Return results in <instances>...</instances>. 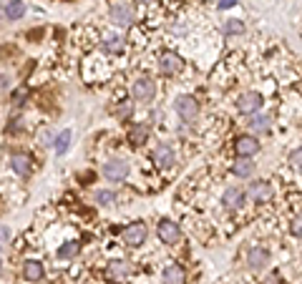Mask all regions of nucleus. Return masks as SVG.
I'll list each match as a JSON object with an SVG mask.
<instances>
[{
	"label": "nucleus",
	"instance_id": "20",
	"mask_svg": "<svg viewBox=\"0 0 302 284\" xmlns=\"http://www.w3.org/2000/svg\"><path fill=\"white\" fill-rule=\"evenodd\" d=\"M25 15V3H20V0H10V3H5V18L8 20H18Z\"/></svg>",
	"mask_w": 302,
	"mask_h": 284
},
{
	"label": "nucleus",
	"instance_id": "23",
	"mask_svg": "<svg viewBox=\"0 0 302 284\" xmlns=\"http://www.w3.org/2000/svg\"><path fill=\"white\" fill-rule=\"evenodd\" d=\"M101 45H103V50L116 53V50H121V35H116V33H106L103 40H101Z\"/></svg>",
	"mask_w": 302,
	"mask_h": 284
},
{
	"label": "nucleus",
	"instance_id": "14",
	"mask_svg": "<svg viewBox=\"0 0 302 284\" xmlns=\"http://www.w3.org/2000/svg\"><path fill=\"white\" fill-rule=\"evenodd\" d=\"M247 262H250V267H252V269H265V267L270 264V252H267V249H262V247H255V249H250Z\"/></svg>",
	"mask_w": 302,
	"mask_h": 284
},
{
	"label": "nucleus",
	"instance_id": "9",
	"mask_svg": "<svg viewBox=\"0 0 302 284\" xmlns=\"http://www.w3.org/2000/svg\"><path fill=\"white\" fill-rule=\"evenodd\" d=\"M260 106H262V96H260L257 91H247V93H242V96H239V101H237V108H239L242 113H257V111H260Z\"/></svg>",
	"mask_w": 302,
	"mask_h": 284
},
{
	"label": "nucleus",
	"instance_id": "18",
	"mask_svg": "<svg viewBox=\"0 0 302 284\" xmlns=\"http://www.w3.org/2000/svg\"><path fill=\"white\" fill-rule=\"evenodd\" d=\"M146 138H149V126L146 123H134L131 131H129V141L134 146H141V144H146Z\"/></svg>",
	"mask_w": 302,
	"mask_h": 284
},
{
	"label": "nucleus",
	"instance_id": "12",
	"mask_svg": "<svg viewBox=\"0 0 302 284\" xmlns=\"http://www.w3.org/2000/svg\"><path fill=\"white\" fill-rule=\"evenodd\" d=\"M159 68H161V73H166V76L179 73V70H181V58L176 53H164L161 60H159Z\"/></svg>",
	"mask_w": 302,
	"mask_h": 284
},
{
	"label": "nucleus",
	"instance_id": "28",
	"mask_svg": "<svg viewBox=\"0 0 302 284\" xmlns=\"http://www.w3.org/2000/svg\"><path fill=\"white\" fill-rule=\"evenodd\" d=\"M237 5V0H219V8H232Z\"/></svg>",
	"mask_w": 302,
	"mask_h": 284
},
{
	"label": "nucleus",
	"instance_id": "15",
	"mask_svg": "<svg viewBox=\"0 0 302 284\" xmlns=\"http://www.w3.org/2000/svg\"><path fill=\"white\" fill-rule=\"evenodd\" d=\"M151 156H154V161H156L161 169H169V166L174 164V151H171V146H166V144L156 146Z\"/></svg>",
	"mask_w": 302,
	"mask_h": 284
},
{
	"label": "nucleus",
	"instance_id": "26",
	"mask_svg": "<svg viewBox=\"0 0 302 284\" xmlns=\"http://www.w3.org/2000/svg\"><path fill=\"white\" fill-rule=\"evenodd\" d=\"M224 33H229V35H242V33H245V25H242V20H227V23H224Z\"/></svg>",
	"mask_w": 302,
	"mask_h": 284
},
{
	"label": "nucleus",
	"instance_id": "13",
	"mask_svg": "<svg viewBox=\"0 0 302 284\" xmlns=\"http://www.w3.org/2000/svg\"><path fill=\"white\" fill-rule=\"evenodd\" d=\"M187 282V272L179 264H166L164 269V284H184Z\"/></svg>",
	"mask_w": 302,
	"mask_h": 284
},
{
	"label": "nucleus",
	"instance_id": "21",
	"mask_svg": "<svg viewBox=\"0 0 302 284\" xmlns=\"http://www.w3.org/2000/svg\"><path fill=\"white\" fill-rule=\"evenodd\" d=\"M23 274H25L28 282H38V279H43V267H40V262H25Z\"/></svg>",
	"mask_w": 302,
	"mask_h": 284
},
{
	"label": "nucleus",
	"instance_id": "30",
	"mask_svg": "<svg viewBox=\"0 0 302 284\" xmlns=\"http://www.w3.org/2000/svg\"><path fill=\"white\" fill-rule=\"evenodd\" d=\"M136 3H141V5H149V3H154V0H136Z\"/></svg>",
	"mask_w": 302,
	"mask_h": 284
},
{
	"label": "nucleus",
	"instance_id": "6",
	"mask_svg": "<svg viewBox=\"0 0 302 284\" xmlns=\"http://www.w3.org/2000/svg\"><path fill=\"white\" fill-rule=\"evenodd\" d=\"M250 196H252V201H257V204H267V201H272L275 189H272L270 181H252V184H250Z\"/></svg>",
	"mask_w": 302,
	"mask_h": 284
},
{
	"label": "nucleus",
	"instance_id": "27",
	"mask_svg": "<svg viewBox=\"0 0 302 284\" xmlns=\"http://www.w3.org/2000/svg\"><path fill=\"white\" fill-rule=\"evenodd\" d=\"M300 159H302V151H300V149H295V151H292V156H290V164H292L295 169H300Z\"/></svg>",
	"mask_w": 302,
	"mask_h": 284
},
{
	"label": "nucleus",
	"instance_id": "7",
	"mask_svg": "<svg viewBox=\"0 0 302 284\" xmlns=\"http://www.w3.org/2000/svg\"><path fill=\"white\" fill-rule=\"evenodd\" d=\"M131 93H134V98H136V101L149 103V101L154 98V93H156V86H154V81H151V78H139V81L134 83Z\"/></svg>",
	"mask_w": 302,
	"mask_h": 284
},
{
	"label": "nucleus",
	"instance_id": "22",
	"mask_svg": "<svg viewBox=\"0 0 302 284\" xmlns=\"http://www.w3.org/2000/svg\"><path fill=\"white\" fill-rule=\"evenodd\" d=\"M68 144H71V131L66 128V131H60L58 133V138H55V154H60V156H63L66 151H68Z\"/></svg>",
	"mask_w": 302,
	"mask_h": 284
},
{
	"label": "nucleus",
	"instance_id": "11",
	"mask_svg": "<svg viewBox=\"0 0 302 284\" xmlns=\"http://www.w3.org/2000/svg\"><path fill=\"white\" fill-rule=\"evenodd\" d=\"M10 169L18 174V176H28L30 169H33V159L28 154H13L10 156Z\"/></svg>",
	"mask_w": 302,
	"mask_h": 284
},
{
	"label": "nucleus",
	"instance_id": "29",
	"mask_svg": "<svg viewBox=\"0 0 302 284\" xmlns=\"http://www.w3.org/2000/svg\"><path fill=\"white\" fill-rule=\"evenodd\" d=\"M292 232H295V237H300V219H295V224H292Z\"/></svg>",
	"mask_w": 302,
	"mask_h": 284
},
{
	"label": "nucleus",
	"instance_id": "31",
	"mask_svg": "<svg viewBox=\"0 0 302 284\" xmlns=\"http://www.w3.org/2000/svg\"><path fill=\"white\" fill-rule=\"evenodd\" d=\"M0 247H3V234H0Z\"/></svg>",
	"mask_w": 302,
	"mask_h": 284
},
{
	"label": "nucleus",
	"instance_id": "5",
	"mask_svg": "<svg viewBox=\"0 0 302 284\" xmlns=\"http://www.w3.org/2000/svg\"><path fill=\"white\" fill-rule=\"evenodd\" d=\"M103 176L111 179V181L126 179V176H129V164H126V161H121V159H111V161L103 164Z\"/></svg>",
	"mask_w": 302,
	"mask_h": 284
},
{
	"label": "nucleus",
	"instance_id": "10",
	"mask_svg": "<svg viewBox=\"0 0 302 284\" xmlns=\"http://www.w3.org/2000/svg\"><path fill=\"white\" fill-rule=\"evenodd\" d=\"M106 274H108V279H111V282H118V284H121V282H126V277L131 274V264L118 262V259H116V262H111V264H108Z\"/></svg>",
	"mask_w": 302,
	"mask_h": 284
},
{
	"label": "nucleus",
	"instance_id": "2",
	"mask_svg": "<svg viewBox=\"0 0 302 284\" xmlns=\"http://www.w3.org/2000/svg\"><path fill=\"white\" fill-rule=\"evenodd\" d=\"M174 108H176V113L184 118V121H194L197 113H199V103L192 96H179L176 103H174Z\"/></svg>",
	"mask_w": 302,
	"mask_h": 284
},
{
	"label": "nucleus",
	"instance_id": "4",
	"mask_svg": "<svg viewBox=\"0 0 302 284\" xmlns=\"http://www.w3.org/2000/svg\"><path fill=\"white\" fill-rule=\"evenodd\" d=\"M111 23H116V25H121V28L131 25V23H134V8H131L129 3H116V5L111 8Z\"/></svg>",
	"mask_w": 302,
	"mask_h": 284
},
{
	"label": "nucleus",
	"instance_id": "1",
	"mask_svg": "<svg viewBox=\"0 0 302 284\" xmlns=\"http://www.w3.org/2000/svg\"><path fill=\"white\" fill-rule=\"evenodd\" d=\"M146 227L141 224V222H136V224H129L124 232H121V239H124V244H129V247H139V244H144L146 242Z\"/></svg>",
	"mask_w": 302,
	"mask_h": 284
},
{
	"label": "nucleus",
	"instance_id": "16",
	"mask_svg": "<svg viewBox=\"0 0 302 284\" xmlns=\"http://www.w3.org/2000/svg\"><path fill=\"white\" fill-rule=\"evenodd\" d=\"M250 128H252L255 133H270L272 118H270V116H262V113H250Z\"/></svg>",
	"mask_w": 302,
	"mask_h": 284
},
{
	"label": "nucleus",
	"instance_id": "24",
	"mask_svg": "<svg viewBox=\"0 0 302 284\" xmlns=\"http://www.w3.org/2000/svg\"><path fill=\"white\" fill-rule=\"evenodd\" d=\"M96 204H101V206H113L116 204V194L113 191H108V189H101V191H96Z\"/></svg>",
	"mask_w": 302,
	"mask_h": 284
},
{
	"label": "nucleus",
	"instance_id": "19",
	"mask_svg": "<svg viewBox=\"0 0 302 284\" xmlns=\"http://www.w3.org/2000/svg\"><path fill=\"white\" fill-rule=\"evenodd\" d=\"M232 174H234V176H242V179L252 176V174H255V164H252V159H237V161L232 164Z\"/></svg>",
	"mask_w": 302,
	"mask_h": 284
},
{
	"label": "nucleus",
	"instance_id": "32",
	"mask_svg": "<svg viewBox=\"0 0 302 284\" xmlns=\"http://www.w3.org/2000/svg\"><path fill=\"white\" fill-rule=\"evenodd\" d=\"M0 264H3V262H0Z\"/></svg>",
	"mask_w": 302,
	"mask_h": 284
},
{
	"label": "nucleus",
	"instance_id": "3",
	"mask_svg": "<svg viewBox=\"0 0 302 284\" xmlns=\"http://www.w3.org/2000/svg\"><path fill=\"white\" fill-rule=\"evenodd\" d=\"M234 151L239 159H252L257 151H260V144H257V138L255 136H239L234 141Z\"/></svg>",
	"mask_w": 302,
	"mask_h": 284
},
{
	"label": "nucleus",
	"instance_id": "8",
	"mask_svg": "<svg viewBox=\"0 0 302 284\" xmlns=\"http://www.w3.org/2000/svg\"><path fill=\"white\" fill-rule=\"evenodd\" d=\"M159 239L164 242V244H176L179 239H181V229H179V224H174L171 219H164V222H159Z\"/></svg>",
	"mask_w": 302,
	"mask_h": 284
},
{
	"label": "nucleus",
	"instance_id": "17",
	"mask_svg": "<svg viewBox=\"0 0 302 284\" xmlns=\"http://www.w3.org/2000/svg\"><path fill=\"white\" fill-rule=\"evenodd\" d=\"M242 199H245V194H242L237 186H229V189L222 194V204H224L227 209H237V206H242Z\"/></svg>",
	"mask_w": 302,
	"mask_h": 284
},
{
	"label": "nucleus",
	"instance_id": "25",
	"mask_svg": "<svg viewBox=\"0 0 302 284\" xmlns=\"http://www.w3.org/2000/svg\"><path fill=\"white\" fill-rule=\"evenodd\" d=\"M76 254H78V242H68V244H63V247L58 249V257L60 259H71Z\"/></svg>",
	"mask_w": 302,
	"mask_h": 284
}]
</instances>
